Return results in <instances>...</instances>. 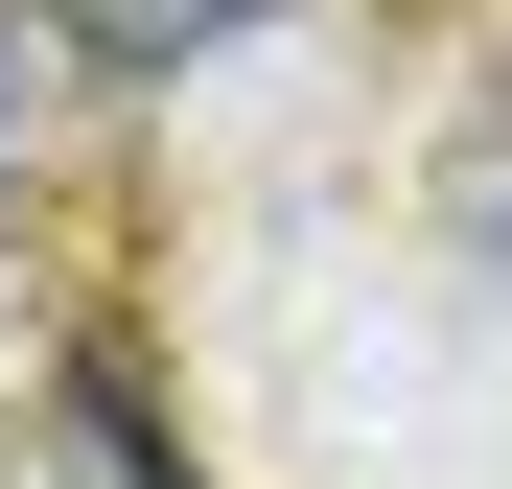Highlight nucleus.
Here are the masks:
<instances>
[{
    "label": "nucleus",
    "instance_id": "obj_1",
    "mask_svg": "<svg viewBox=\"0 0 512 489\" xmlns=\"http://www.w3.org/2000/svg\"><path fill=\"white\" fill-rule=\"evenodd\" d=\"M70 70H163V47H233V24H280V0H47Z\"/></svg>",
    "mask_w": 512,
    "mask_h": 489
},
{
    "label": "nucleus",
    "instance_id": "obj_2",
    "mask_svg": "<svg viewBox=\"0 0 512 489\" xmlns=\"http://www.w3.org/2000/svg\"><path fill=\"white\" fill-rule=\"evenodd\" d=\"M47 117H70V24L0 0V163H47Z\"/></svg>",
    "mask_w": 512,
    "mask_h": 489
}]
</instances>
